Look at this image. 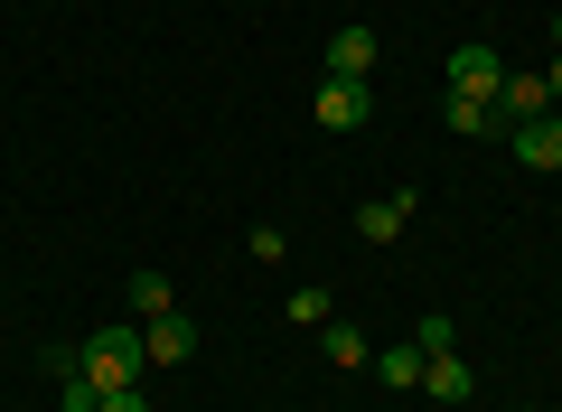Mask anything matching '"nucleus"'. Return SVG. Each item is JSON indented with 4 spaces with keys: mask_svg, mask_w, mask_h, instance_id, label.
Here are the masks:
<instances>
[{
    "mask_svg": "<svg viewBox=\"0 0 562 412\" xmlns=\"http://www.w3.org/2000/svg\"><path fill=\"white\" fill-rule=\"evenodd\" d=\"M497 85H506V57H497L487 38L450 47V94H487V103H497Z\"/></svg>",
    "mask_w": 562,
    "mask_h": 412,
    "instance_id": "nucleus-3",
    "label": "nucleus"
},
{
    "mask_svg": "<svg viewBox=\"0 0 562 412\" xmlns=\"http://www.w3.org/2000/svg\"><path fill=\"white\" fill-rule=\"evenodd\" d=\"M375 57H384V47H375V29H366V20L328 29V47H319V66H328L338 85H366V76H375Z\"/></svg>",
    "mask_w": 562,
    "mask_h": 412,
    "instance_id": "nucleus-2",
    "label": "nucleus"
},
{
    "mask_svg": "<svg viewBox=\"0 0 562 412\" xmlns=\"http://www.w3.org/2000/svg\"><path fill=\"white\" fill-rule=\"evenodd\" d=\"M413 207H422L413 188H394V197H375V207H357V244H394L403 225H413Z\"/></svg>",
    "mask_w": 562,
    "mask_h": 412,
    "instance_id": "nucleus-8",
    "label": "nucleus"
},
{
    "mask_svg": "<svg viewBox=\"0 0 562 412\" xmlns=\"http://www.w3.org/2000/svg\"><path fill=\"white\" fill-rule=\"evenodd\" d=\"M76 366L94 375L103 393H113V385H140V366H150V347H140V329H94V337L76 347Z\"/></svg>",
    "mask_w": 562,
    "mask_h": 412,
    "instance_id": "nucleus-1",
    "label": "nucleus"
},
{
    "mask_svg": "<svg viewBox=\"0 0 562 412\" xmlns=\"http://www.w3.org/2000/svg\"><path fill=\"white\" fill-rule=\"evenodd\" d=\"M319 356H328V366H347V375H357V366H375V347H366V337L347 329V319H328V329H319Z\"/></svg>",
    "mask_w": 562,
    "mask_h": 412,
    "instance_id": "nucleus-11",
    "label": "nucleus"
},
{
    "mask_svg": "<svg viewBox=\"0 0 562 412\" xmlns=\"http://www.w3.org/2000/svg\"><path fill=\"white\" fill-rule=\"evenodd\" d=\"M553 47H562V10H553Z\"/></svg>",
    "mask_w": 562,
    "mask_h": 412,
    "instance_id": "nucleus-17",
    "label": "nucleus"
},
{
    "mask_svg": "<svg viewBox=\"0 0 562 412\" xmlns=\"http://www.w3.org/2000/svg\"><path fill=\"white\" fill-rule=\"evenodd\" d=\"M160 310H179L169 272H132V319H160Z\"/></svg>",
    "mask_w": 562,
    "mask_h": 412,
    "instance_id": "nucleus-13",
    "label": "nucleus"
},
{
    "mask_svg": "<svg viewBox=\"0 0 562 412\" xmlns=\"http://www.w3.org/2000/svg\"><path fill=\"white\" fill-rule=\"evenodd\" d=\"M535 113H553V85H543L535 66H506V85H497V122L516 132V122H535Z\"/></svg>",
    "mask_w": 562,
    "mask_h": 412,
    "instance_id": "nucleus-5",
    "label": "nucleus"
},
{
    "mask_svg": "<svg viewBox=\"0 0 562 412\" xmlns=\"http://www.w3.org/2000/svg\"><path fill=\"white\" fill-rule=\"evenodd\" d=\"M310 113H319L328 132H366V122H375V94H366V85H338V76H328Z\"/></svg>",
    "mask_w": 562,
    "mask_h": 412,
    "instance_id": "nucleus-6",
    "label": "nucleus"
},
{
    "mask_svg": "<svg viewBox=\"0 0 562 412\" xmlns=\"http://www.w3.org/2000/svg\"><path fill=\"white\" fill-rule=\"evenodd\" d=\"M422 385H431V403H469V393H479V366H469V356H431V366H422Z\"/></svg>",
    "mask_w": 562,
    "mask_h": 412,
    "instance_id": "nucleus-9",
    "label": "nucleus"
},
{
    "mask_svg": "<svg viewBox=\"0 0 562 412\" xmlns=\"http://www.w3.org/2000/svg\"><path fill=\"white\" fill-rule=\"evenodd\" d=\"M441 122H450V132H469V141H497V132H506L487 94H450V103H441Z\"/></svg>",
    "mask_w": 562,
    "mask_h": 412,
    "instance_id": "nucleus-10",
    "label": "nucleus"
},
{
    "mask_svg": "<svg viewBox=\"0 0 562 412\" xmlns=\"http://www.w3.org/2000/svg\"><path fill=\"white\" fill-rule=\"evenodd\" d=\"M94 412H150V393H140V385H113V393H103Z\"/></svg>",
    "mask_w": 562,
    "mask_h": 412,
    "instance_id": "nucleus-15",
    "label": "nucleus"
},
{
    "mask_svg": "<svg viewBox=\"0 0 562 412\" xmlns=\"http://www.w3.org/2000/svg\"><path fill=\"white\" fill-rule=\"evenodd\" d=\"M140 347H150V366H188V356H198V319H188V310L140 319Z\"/></svg>",
    "mask_w": 562,
    "mask_h": 412,
    "instance_id": "nucleus-4",
    "label": "nucleus"
},
{
    "mask_svg": "<svg viewBox=\"0 0 562 412\" xmlns=\"http://www.w3.org/2000/svg\"><path fill=\"white\" fill-rule=\"evenodd\" d=\"M543 85H553V113H562V57H553V66H543Z\"/></svg>",
    "mask_w": 562,
    "mask_h": 412,
    "instance_id": "nucleus-16",
    "label": "nucleus"
},
{
    "mask_svg": "<svg viewBox=\"0 0 562 412\" xmlns=\"http://www.w3.org/2000/svg\"><path fill=\"white\" fill-rule=\"evenodd\" d=\"M291 319H301V329H328L338 310H328V291H319V281H301V291H291Z\"/></svg>",
    "mask_w": 562,
    "mask_h": 412,
    "instance_id": "nucleus-14",
    "label": "nucleus"
},
{
    "mask_svg": "<svg viewBox=\"0 0 562 412\" xmlns=\"http://www.w3.org/2000/svg\"><path fill=\"white\" fill-rule=\"evenodd\" d=\"M525 412H543V403H525Z\"/></svg>",
    "mask_w": 562,
    "mask_h": 412,
    "instance_id": "nucleus-18",
    "label": "nucleus"
},
{
    "mask_svg": "<svg viewBox=\"0 0 562 412\" xmlns=\"http://www.w3.org/2000/svg\"><path fill=\"white\" fill-rule=\"evenodd\" d=\"M506 151H516L525 169H562V113H535V122H516V132H506Z\"/></svg>",
    "mask_w": 562,
    "mask_h": 412,
    "instance_id": "nucleus-7",
    "label": "nucleus"
},
{
    "mask_svg": "<svg viewBox=\"0 0 562 412\" xmlns=\"http://www.w3.org/2000/svg\"><path fill=\"white\" fill-rule=\"evenodd\" d=\"M422 366H431L422 347H375V375H384L394 393H413V385H422Z\"/></svg>",
    "mask_w": 562,
    "mask_h": 412,
    "instance_id": "nucleus-12",
    "label": "nucleus"
}]
</instances>
